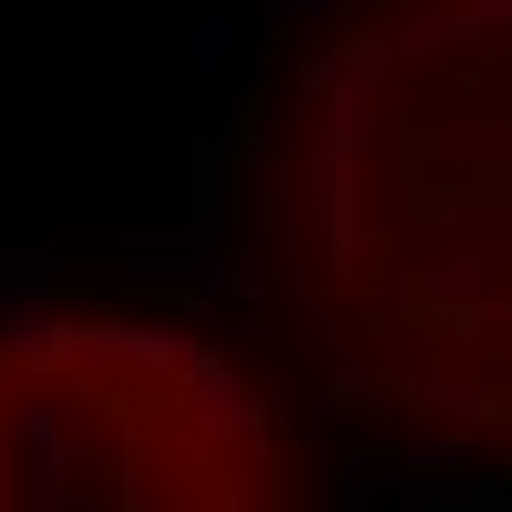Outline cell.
Here are the masks:
<instances>
[{
  "instance_id": "1",
  "label": "cell",
  "mask_w": 512,
  "mask_h": 512,
  "mask_svg": "<svg viewBox=\"0 0 512 512\" xmlns=\"http://www.w3.org/2000/svg\"><path fill=\"white\" fill-rule=\"evenodd\" d=\"M248 45H256L248 18H230V9H204V27H195V106L221 98V80L248 62Z\"/></svg>"
},
{
  "instance_id": "2",
  "label": "cell",
  "mask_w": 512,
  "mask_h": 512,
  "mask_svg": "<svg viewBox=\"0 0 512 512\" xmlns=\"http://www.w3.org/2000/svg\"><path fill=\"white\" fill-rule=\"evenodd\" d=\"M336 9H345V0H274V18H309V27L336 18Z\"/></svg>"
}]
</instances>
